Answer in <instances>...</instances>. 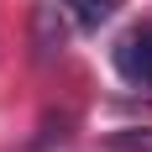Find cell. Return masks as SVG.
<instances>
[{
  "instance_id": "obj_1",
  "label": "cell",
  "mask_w": 152,
  "mask_h": 152,
  "mask_svg": "<svg viewBox=\"0 0 152 152\" xmlns=\"http://www.w3.org/2000/svg\"><path fill=\"white\" fill-rule=\"evenodd\" d=\"M68 53V21H63L58 5H31V58L42 63V68H53V63Z\"/></svg>"
},
{
  "instance_id": "obj_3",
  "label": "cell",
  "mask_w": 152,
  "mask_h": 152,
  "mask_svg": "<svg viewBox=\"0 0 152 152\" xmlns=\"http://www.w3.org/2000/svg\"><path fill=\"white\" fill-rule=\"evenodd\" d=\"M68 11H74V21H79L84 31H100L110 16L121 11V0H68Z\"/></svg>"
},
{
  "instance_id": "obj_4",
  "label": "cell",
  "mask_w": 152,
  "mask_h": 152,
  "mask_svg": "<svg viewBox=\"0 0 152 152\" xmlns=\"http://www.w3.org/2000/svg\"><path fill=\"white\" fill-rule=\"evenodd\" d=\"M100 152H152V126H121L100 142Z\"/></svg>"
},
{
  "instance_id": "obj_2",
  "label": "cell",
  "mask_w": 152,
  "mask_h": 152,
  "mask_svg": "<svg viewBox=\"0 0 152 152\" xmlns=\"http://www.w3.org/2000/svg\"><path fill=\"white\" fill-rule=\"evenodd\" d=\"M115 74L126 84H137V89L152 84V26H131L115 42Z\"/></svg>"
}]
</instances>
